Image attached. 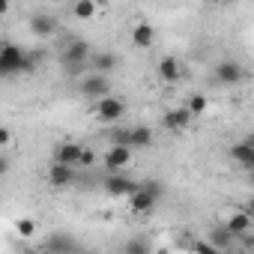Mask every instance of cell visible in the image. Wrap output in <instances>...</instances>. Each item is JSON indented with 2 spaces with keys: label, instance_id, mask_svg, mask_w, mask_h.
Listing matches in <instances>:
<instances>
[{
  "label": "cell",
  "instance_id": "6da1fadb",
  "mask_svg": "<svg viewBox=\"0 0 254 254\" xmlns=\"http://www.w3.org/2000/svg\"><path fill=\"white\" fill-rule=\"evenodd\" d=\"M90 54H93V45L87 39H72L63 45V66H66V75L69 78H84L87 72V63H90Z\"/></svg>",
  "mask_w": 254,
  "mask_h": 254
},
{
  "label": "cell",
  "instance_id": "7a4b0ae2",
  "mask_svg": "<svg viewBox=\"0 0 254 254\" xmlns=\"http://www.w3.org/2000/svg\"><path fill=\"white\" fill-rule=\"evenodd\" d=\"M162 197V186L159 183H138V191L129 197V212L132 215H150L156 209Z\"/></svg>",
  "mask_w": 254,
  "mask_h": 254
},
{
  "label": "cell",
  "instance_id": "3957f363",
  "mask_svg": "<svg viewBox=\"0 0 254 254\" xmlns=\"http://www.w3.org/2000/svg\"><path fill=\"white\" fill-rule=\"evenodd\" d=\"M24 54H27V48H21L15 42H0V75L9 78V75L24 72Z\"/></svg>",
  "mask_w": 254,
  "mask_h": 254
},
{
  "label": "cell",
  "instance_id": "277c9868",
  "mask_svg": "<svg viewBox=\"0 0 254 254\" xmlns=\"http://www.w3.org/2000/svg\"><path fill=\"white\" fill-rule=\"evenodd\" d=\"M93 117L99 120V123H105V126H117L123 117H126V102L120 99V96H105V99H99L96 102V108H93Z\"/></svg>",
  "mask_w": 254,
  "mask_h": 254
},
{
  "label": "cell",
  "instance_id": "5b68a950",
  "mask_svg": "<svg viewBox=\"0 0 254 254\" xmlns=\"http://www.w3.org/2000/svg\"><path fill=\"white\" fill-rule=\"evenodd\" d=\"M81 96H87V99H105V96H111V75H96V72H87L84 78H81Z\"/></svg>",
  "mask_w": 254,
  "mask_h": 254
},
{
  "label": "cell",
  "instance_id": "8992f818",
  "mask_svg": "<svg viewBox=\"0 0 254 254\" xmlns=\"http://www.w3.org/2000/svg\"><path fill=\"white\" fill-rule=\"evenodd\" d=\"M105 191H108L111 197H132V194L138 191V180L126 177V174H108Z\"/></svg>",
  "mask_w": 254,
  "mask_h": 254
},
{
  "label": "cell",
  "instance_id": "52a82bcc",
  "mask_svg": "<svg viewBox=\"0 0 254 254\" xmlns=\"http://www.w3.org/2000/svg\"><path fill=\"white\" fill-rule=\"evenodd\" d=\"M221 227H224L233 239L251 233V209H230V215H224Z\"/></svg>",
  "mask_w": 254,
  "mask_h": 254
},
{
  "label": "cell",
  "instance_id": "ba28073f",
  "mask_svg": "<svg viewBox=\"0 0 254 254\" xmlns=\"http://www.w3.org/2000/svg\"><path fill=\"white\" fill-rule=\"evenodd\" d=\"M156 78H159L162 84H168V87H171V84H177V81L183 78V66H180V60H177V57H171V54H168V57H162V60L156 63Z\"/></svg>",
  "mask_w": 254,
  "mask_h": 254
},
{
  "label": "cell",
  "instance_id": "9c48e42d",
  "mask_svg": "<svg viewBox=\"0 0 254 254\" xmlns=\"http://www.w3.org/2000/svg\"><path fill=\"white\" fill-rule=\"evenodd\" d=\"M212 75H215L218 84H239V81L245 78V66L236 63V60H221Z\"/></svg>",
  "mask_w": 254,
  "mask_h": 254
},
{
  "label": "cell",
  "instance_id": "30bf717a",
  "mask_svg": "<svg viewBox=\"0 0 254 254\" xmlns=\"http://www.w3.org/2000/svg\"><path fill=\"white\" fill-rule=\"evenodd\" d=\"M120 63V57L114 51H93L90 54V63H87V72H96V75H108L114 72Z\"/></svg>",
  "mask_w": 254,
  "mask_h": 254
},
{
  "label": "cell",
  "instance_id": "8fae6325",
  "mask_svg": "<svg viewBox=\"0 0 254 254\" xmlns=\"http://www.w3.org/2000/svg\"><path fill=\"white\" fill-rule=\"evenodd\" d=\"M45 180H48V186H54V189H69V186L75 183V168H66V165L51 162L48 171H45Z\"/></svg>",
  "mask_w": 254,
  "mask_h": 254
},
{
  "label": "cell",
  "instance_id": "7c38bea8",
  "mask_svg": "<svg viewBox=\"0 0 254 254\" xmlns=\"http://www.w3.org/2000/svg\"><path fill=\"white\" fill-rule=\"evenodd\" d=\"M189 123H191V117H189V111L180 105V108H171V111H165V117H162V126L168 132H174V135H180V132H186L189 129Z\"/></svg>",
  "mask_w": 254,
  "mask_h": 254
},
{
  "label": "cell",
  "instance_id": "4fadbf2b",
  "mask_svg": "<svg viewBox=\"0 0 254 254\" xmlns=\"http://www.w3.org/2000/svg\"><path fill=\"white\" fill-rule=\"evenodd\" d=\"M132 162V150L129 147H108L105 153V168L108 174H123V168Z\"/></svg>",
  "mask_w": 254,
  "mask_h": 254
},
{
  "label": "cell",
  "instance_id": "5bb4252c",
  "mask_svg": "<svg viewBox=\"0 0 254 254\" xmlns=\"http://www.w3.org/2000/svg\"><path fill=\"white\" fill-rule=\"evenodd\" d=\"M156 144V132L150 126H132L129 129V150H150Z\"/></svg>",
  "mask_w": 254,
  "mask_h": 254
},
{
  "label": "cell",
  "instance_id": "9a60e30c",
  "mask_svg": "<svg viewBox=\"0 0 254 254\" xmlns=\"http://www.w3.org/2000/svg\"><path fill=\"white\" fill-rule=\"evenodd\" d=\"M132 45L141 48V51L153 48V45H156V27H153L150 21H138V24L132 27Z\"/></svg>",
  "mask_w": 254,
  "mask_h": 254
},
{
  "label": "cell",
  "instance_id": "2e32d148",
  "mask_svg": "<svg viewBox=\"0 0 254 254\" xmlns=\"http://www.w3.org/2000/svg\"><path fill=\"white\" fill-rule=\"evenodd\" d=\"M230 159L242 168V171H251L254 168V144L245 138V141H239V144H233L230 147Z\"/></svg>",
  "mask_w": 254,
  "mask_h": 254
},
{
  "label": "cell",
  "instance_id": "e0dca14e",
  "mask_svg": "<svg viewBox=\"0 0 254 254\" xmlns=\"http://www.w3.org/2000/svg\"><path fill=\"white\" fill-rule=\"evenodd\" d=\"M78 156H81V144H78V141H63V144H57V150H54V162H57V165H66V168H75Z\"/></svg>",
  "mask_w": 254,
  "mask_h": 254
},
{
  "label": "cell",
  "instance_id": "ac0fdd59",
  "mask_svg": "<svg viewBox=\"0 0 254 254\" xmlns=\"http://www.w3.org/2000/svg\"><path fill=\"white\" fill-rule=\"evenodd\" d=\"M30 33L39 36V39H48L57 33V18L54 15H33L30 18Z\"/></svg>",
  "mask_w": 254,
  "mask_h": 254
},
{
  "label": "cell",
  "instance_id": "d6986e66",
  "mask_svg": "<svg viewBox=\"0 0 254 254\" xmlns=\"http://www.w3.org/2000/svg\"><path fill=\"white\" fill-rule=\"evenodd\" d=\"M206 242H209V245H212L215 251H221V254H227V251H233V245H236V239H233V236H230V233H227V230H224L221 224L209 230V236H206Z\"/></svg>",
  "mask_w": 254,
  "mask_h": 254
},
{
  "label": "cell",
  "instance_id": "ffe728a7",
  "mask_svg": "<svg viewBox=\"0 0 254 254\" xmlns=\"http://www.w3.org/2000/svg\"><path fill=\"white\" fill-rule=\"evenodd\" d=\"M99 12H102V3H96V0H78V3H72V15L78 21H93Z\"/></svg>",
  "mask_w": 254,
  "mask_h": 254
},
{
  "label": "cell",
  "instance_id": "44dd1931",
  "mask_svg": "<svg viewBox=\"0 0 254 254\" xmlns=\"http://www.w3.org/2000/svg\"><path fill=\"white\" fill-rule=\"evenodd\" d=\"M186 111H189V117L194 120V117H203L206 111H209V99L203 96V93H191L189 99H186V105H183Z\"/></svg>",
  "mask_w": 254,
  "mask_h": 254
},
{
  "label": "cell",
  "instance_id": "7402d4cb",
  "mask_svg": "<svg viewBox=\"0 0 254 254\" xmlns=\"http://www.w3.org/2000/svg\"><path fill=\"white\" fill-rule=\"evenodd\" d=\"M36 230H39V224H36L30 215H21V218H15V233H18L21 239H33V236H36Z\"/></svg>",
  "mask_w": 254,
  "mask_h": 254
},
{
  "label": "cell",
  "instance_id": "603a6c76",
  "mask_svg": "<svg viewBox=\"0 0 254 254\" xmlns=\"http://www.w3.org/2000/svg\"><path fill=\"white\" fill-rule=\"evenodd\" d=\"M123 254H153V245L144 239V236H135L123 245Z\"/></svg>",
  "mask_w": 254,
  "mask_h": 254
},
{
  "label": "cell",
  "instance_id": "cb8c5ba5",
  "mask_svg": "<svg viewBox=\"0 0 254 254\" xmlns=\"http://www.w3.org/2000/svg\"><path fill=\"white\" fill-rule=\"evenodd\" d=\"M108 141H111V147H129V129L126 126H114Z\"/></svg>",
  "mask_w": 254,
  "mask_h": 254
},
{
  "label": "cell",
  "instance_id": "d4e9b609",
  "mask_svg": "<svg viewBox=\"0 0 254 254\" xmlns=\"http://www.w3.org/2000/svg\"><path fill=\"white\" fill-rule=\"evenodd\" d=\"M93 165H96V153L90 147H81V156H78L75 168H93Z\"/></svg>",
  "mask_w": 254,
  "mask_h": 254
},
{
  "label": "cell",
  "instance_id": "484cf974",
  "mask_svg": "<svg viewBox=\"0 0 254 254\" xmlns=\"http://www.w3.org/2000/svg\"><path fill=\"white\" fill-rule=\"evenodd\" d=\"M191 251H194V254H221V251H215L206 239H194V242H191Z\"/></svg>",
  "mask_w": 254,
  "mask_h": 254
},
{
  "label": "cell",
  "instance_id": "4316f807",
  "mask_svg": "<svg viewBox=\"0 0 254 254\" xmlns=\"http://www.w3.org/2000/svg\"><path fill=\"white\" fill-rule=\"evenodd\" d=\"M9 144H12V132L6 126H0V147H9Z\"/></svg>",
  "mask_w": 254,
  "mask_h": 254
},
{
  "label": "cell",
  "instance_id": "83f0119b",
  "mask_svg": "<svg viewBox=\"0 0 254 254\" xmlns=\"http://www.w3.org/2000/svg\"><path fill=\"white\" fill-rule=\"evenodd\" d=\"M6 174H9V159L0 156V177H6Z\"/></svg>",
  "mask_w": 254,
  "mask_h": 254
},
{
  "label": "cell",
  "instance_id": "f1b7e54d",
  "mask_svg": "<svg viewBox=\"0 0 254 254\" xmlns=\"http://www.w3.org/2000/svg\"><path fill=\"white\" fill-rule=\"evenodd\" d=\"M9 12V3H6V0H0V15H6Z\"/></svg>",
  "mask_w": 254,
  "mask_h": 254
},
{
  "label": "cell",
  "instance_id": "f546056e",
  "mask_svg": "<svg viewBox=\"0 0 254 254\" xmlns=\"http://www.w3.org/2000/svg\"><path fill=\"white\" fill-rule=\"evenodd\" d=\"M153 254H171V248H153Z\"/></svg>",
  "mask_w": 254,
  "mask_h": 254
},
{
  "label": "cell",
  "instance_id": "4dcf8cb0",
  "mask_svg": "<svg viewBox=\"0 0 254 254\" xmlns=\"http://www.w3.org/2000/svg\"><path fill=\"white\" fill-rule=\"evenodd\" d=\"M227 254H245V251H236V248H233V251H227Z\"/></svg>",
  "mask_w": 254,
  "mask_h": 254
},
{
  "label": "cell",
  "instance_id": "1f68e13d",
  "mask_svg": "<svg viewBox=\"0 0 254 254\" xmlns=\"http://www.w3.org/2000/svg\"><path fill=\"white\" fill-rule=\"evenodd\" d=\"M0 81H3V75H0Z\"/></svg>",
  "mask_w": 254,
  "mask_h": 254
}]
</instances>
